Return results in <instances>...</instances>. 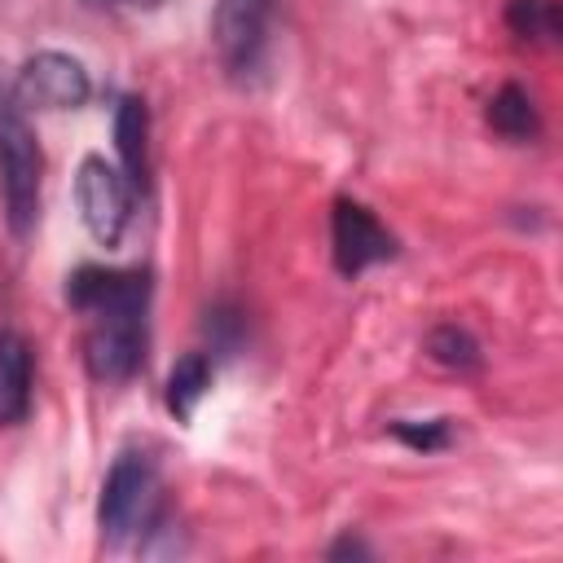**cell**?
<instances>
[{
	"label": "cell",
	"mask_w": 563,
	"mask_h": 563,
	"mask_svg": "<svg viewBox=\"0 0 563 563\" xmlns=\"http://www.w3.org/2000/svg\"><path fill=\"white\" fill-rule=\"evenodd\" d=\"M40 141L35 128L26 123V110L9 88H0V202L13 238H26L35 216H40Z\"/></svg>",
	"instance_id": "2"
},
{
	"label": "cell",
	"mask_w": 563,
	"mask_h": 563,
	"mask_svg": "<svg viewBox=\"0 0 563 563\" xmlns=\"http://www.w3.org/2000/svg\"><path fill=\"white\" fill-rule=\"evenodd\" d=\"M506 26L528 44H554L559 40V0H510Z\"/></svg>",
	"instance_id": "12"
},
{
	"label": "cell",
	"mask_w": 563,
	"mask_h": 563,
	"mask_svg": "<svg viewBox=\"0 0 563 563\" xmlns=\"http://www.w3.org/2000/svg\"><path fill=\"white\" fill-rule=\"evenodd\" d=\"M110 4H128V9H154V4H163V0H110Z\"/></svg>",
	"instance_id": "16"
},
{
	"label": "cell",
	"mask_w": 563,
	"mask_h": 563,
	"mask_svg": "<svg viewBox=\"0 0 563 563\" xmlns=\"http://www.w3.org/2000/svg\"><path fill=\"white\" fill-rule=\"evenodd\" d=\"M207 387H211V356H207V352L180 356V361L172 365V374H167V409H172L180 422L194 418V409H198V400L207 396Z\"/></svg>",
	"instance_id": "11"
},
{
	"label": "cell",
	"mask_w": 563,
	"mask_h": 563,
	"mask_svg": "<svg viewBox=\"0 0 563 563\" xmlns=\"http://www.w3.org/2000/svg\"><path fill=\"white\" fill-rule=\"evenodd\" d=\"M163 519V484L145 453H119L97 501V523L110 545H123Z\"/></svg>",
	"instance_id": "3"
},
{
	"label": "cell",
	"mask_w": 563,
	"mask_h": 563,
	"mask_svg": "<svg viewBox=\"0 0 563 563\" xmlns=\"http://www.w3.org/2000/svg\"><path fill=\"white\" fill-rule=\"evenodd\" d=\"M427 352H431V361H440L444 369H457V374L479 365V343L462 325H435L427 334Z\"/></svg>",
	"instance_id": "13"
},
{
	"label": "cell",
	"mask_w": 563,
	"mask_h": 563,
	"mask_svg": "<svg viewBox=\"0 0 563 563\" xmlns=\"http://www.w3.org/2000/svg\"><path fill=\"white\" fill-rule=\"evenodd\" d=\"M273 0H216L211 9V44L229 75H251L268 48Z\"/></svg>",
	"instance_id": "6"
},
{
	"label": "cell",
	"mask_w": 563,
	"mask_h": 563,
	"mask_svg": "<svg viewBox=\"0 0 563 563\" xmlns=\"http://www.w3.org/2000/svg\"><path fill=\"white\" fill-rule=\"evenodd\" d=\"M488 128L506 141H532L541 132V114L519 84H501L488 101Z\"/></svg>",
	"instance_id": "10"
},
{
	"label": "cell",
	"mask_w": 563,
	"mask_h": 563,
	"mask_svg": "<svg viewBox=\"0 0 563 563\" xmlns=\"http://www.w3.org/2000/svg\"><path fill=\"white\" fill-rule=\"evenodd\" d=\"M136 185L123 176V167L106 163L101 154H88L75 172V207L84 229L92 233L97 246H119L128 220H132Z\"/></svg>",
	"instance_id": "4"
},
{
	"label": "cell",
	"mask_w": 563,
	"mask_h": 563,
	"mask_svg": "<svg viewBox=\"0 0 563 563\" xmlns=\"http://www.w3.org/2000/svg\"><path fill=\"white\" fill-rule=\"evenodd\" d=\"M114 150H119L123 176L141 194L145 189V176H150V110H145L141 97H123L119 101V114H114Z\"/></svg>",
	"instance_id": "8"
},
{
	"label": "cell",
	"mask_w": 563,
	"mask_h": 563,
	"mask_svg": "<svg viewBox=\"0 0 563 563\" xmlns=\"http://www.w3.org/2000/svg\"><path fill=\"white\" fill-rule=\"evenodd\" d=\"M66 299L88 317V325H84L88 374L97 383H128L145 361L150 273L84 264L66 282Z\"/></svg>",
	"instance_id": "1"
},
{
	"label": "cell",
	"mask_w": 563,
	"mask_h": 563,
	"mask_svg": "<svg viewBox=\"0 0 563 563\" xmlns=\"http://www.w3.org/2000/svg\"><path fill=\"white\" fill-rule=\"evenodd\" d=\"M391 435L396 440H405L409 449H422V453H431V449H444L449 444V422L444 418H431V422H391Z\"/></svg>",
	"instance_id": "14"
},
{
	"label": "cell",
	"mask_w": 563,
	"mask_h": 563,
	"mask_svg": "<svg viewBox=\"0 0 563 563\" xmlns=\"http://www.w3.org/2000/svg\"><path fill=\"white\" fill-rule=\"evenodd\" d=\"M9 92L18 97L22 110H75L92 97V79H88L79 57L44 48V53L22 62Z\"/></svg>",
	"instance_id": "5"
},
{
	"label": "cell",
	"mask_w": 563,
	"mask_h": 563,
	"mask_svg": "<svg viewBox=\"0 0 563 563\" xmlns=\"http://www.w3.org/2000/svg\"><path fill=\"white\" fill-rule=\"evenodd\" d=\"M343 554H369L361 541H352V537H343L339 545H330V559H343Z\"/></svg>",
	"instance_id": "15"
},
{
	"label": "cell",
	"mask_w": 563,
	"mask_h": 563,
	"mask_svg": "<svg viewBox=\"0 0 563 563\" xmlns=\"http://www.w3.org/2000/svg\"><path fill=\"white\" fill-rule=\"evenodd\" d=\"M330 251H334V268L343 277H361L365 268L383 264L396 255V238L391 229L356 198H334L330 211Z\"/></svg>",
	"instance_id": "7"
},
{
	"label": "cell",
	"mask_w": 563,
	"mask_h": 563,
	"mask_svg": "<svg viewBox=\"0 0 563 563\" xmlns=\"http://www.w3.org/2000/svg\"><path fill=\"white\" fill-rule=\"evenodd\" d=\"M31 409V347L22 334H0V427L22 422Z\"/></svg>",
	"instance_id": "9"
}]
</instances>
